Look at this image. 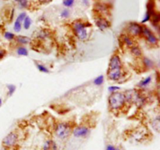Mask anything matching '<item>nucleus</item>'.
<instances>
[{
    "instance_id": "obj_34",
    "label": "nucleus",
    "mask_w": 160,
    "mask_h": 150,
    "mask_svg": "<svg viewBox=\"0 0 160 150\" xmlns=\"http://www.w3.org/2000/svg\"><path fill=\"white\" fill-rule=\"evenodd\" d=\"M97 9L99 11H102V12H105V11L107 9V8L104 6V5H98L97 6Z\"/></svg>"
},
{
    "instance_id": "obj_37",
    "label": "nucleus",
    "mask_w": 160,
    "mask_h": 150,
    "mask_svg": "<svg viewBox=\"0 0 160 150\" xmlns=\"http://www.w3.org/2000/svg\"><path fill=\"white\" fill-rule=\"evenodd\" d=\"M40 1L42 2H49L52 0H40Z\"/></svg>"
},
{
    "instance_id": "obj_31",
    "label": "nucleus",
    "mask_w": 160,
    "mask_h": 150,
    "mask_svg": "<svg viewBox=\"0 0 160 150\" xmlns=\"http://www.w3.org/2000/svg\"><path fill=\"white\" fill-rule=\"evenodd\" d=\"M25 17H26V12H21V13L17 17V20H18L20 23H22V22L23 21V20H24Z\"/></svg>"
},
{
    "instance_id": "obj_24",
    "label": "nucleus",
    "mask_w": 160,
    "mask_h": 150,
    "mask_svg": "<svg viewBox=\"0 0 160 150\" xmlns=\"http://www.w3.org/2000/svg\"><path fill=\"white\" fill-rule=\"evenodd\" d=\"M48 36V32L45 30H42L40 32L38 33V37L40 38H46Z\"/></svg>"
},
{
    "instance_id": "obj_5",
    "label": "nucleus",
    "mask_w": 160,
    "mask_h": 150,
    "mask_svg": "<svg viewBox=\"0 0 160 150\" xmlns=\"http://www.w3.org/2000/svg\"><path fill=\"white\" fill-rule=\"evenodd\" d=\"M17 134L14 132H11L8 134L2 140V145L6 148H12L15 146L17 142Z\"/></svg>"
},
{
    "instance_id": "obj_25",
    "label": "nucleus",
    "mask_w": 160,
    "mask_h": 150,
    "mask_svg": "<svg viewBox=\"0 0 160 150\" xmlns=\"http://www.w3.org/2000/svg\"><path fill=\"white\" fill-rule=\"evenodd\" d=\"M159 126H160V123H159V117H157L156 119L154 120V123H153V128L156 130L157 131H159Z\"/></svg>"
},
{
    "instance_id": "obj_38",
    "label": "nucleus",
    "mask_w": 160,
    "mask_h": 150,
    "mask_svg": "<svg viewBox=\"0 0 160 150\" xmlns=\"http://www.w3.org/2000/svg\"><path fill=\"white\" fill-rule=\"evenodd\" d=\"M1 105H2V99L0 98V106H1Z\"/></svg>"
},
{
    "instance_id": "obj_7",
    "label": "nucleus",
    "mask_w": 160,
    "mask_h": 150,
    "mask_svg": "<svg viewBox=\"0 0 160 150\" xmlns=\"http://www.w3.org/2000/svg\"><path fill=\"white\" fill-rule=\"evenodd\" d=\"M107 75L109 79L111 81H119L123 77L122 68L120 69H109L107 72Z\"/></svg>"
},
{
    "instance_id": "obj_8",
    "label": "nucleus",
    "mask_w": 160,
    "mask_h": 150,
    "mask_svg": "<svg viewBox=\"0 0 160 150\" xmlns=\"http://www.w3.org/2000/svg\"><path fill=\"white\" fill-rule=\"evenodd\" d=\"M142 26L138 23H131L128 25V32L133 36H138L142 34Z\"/></svg>"
},
{
    "instance_id": "obj_30",
    "label": "nucleus",
    "mask_w": 160,
    "mask_h": 150,
    "mask_svg": "<svg viewBox=\"0 0 160 150\" xmlns=\"http://www.w3.org/2000/svg\"><path fill=\"white\" fill-rule=\"evenodd\" d=\"M151 17H152V13L150 12H148V11H147L145 18H144L143 20H142V23H145V22L148 21V20L151 19Z\"/></svg>"
},
{
    "instance_id": "obj_14",
    "label": "nucleus",
    "mask_w": 160,
    "mask_h": 150,
    "mask_svg": "<svg viewBox=\"0 0 160 150\" xmlns=\"http://www.w3.org/2000/svg\"><path fill=\"white\" fill-rule=\"evenodd\" d=\"M131 52L134 56H137V57H139V56H142V50L140 49V48L138 46H135V45H133L131 46Z\"/></svg>"
},
{
    "instance_id": "obj_32",
    "label": "nucleus",
    "mask_w": 160,
    "mask_h": 150,
    "mask_svg": "<svg viewBox=\"0 0 160 150\" xmlns=\"http://www.w3.org/2000/svg\"><path fill=\"white\" fill-rule=\"evenodd\" d=\"M120 88L118 87V86H110L109 87V91L111 92H117L118 90H120Z\"/></svg>"
},
{
    "instance_id": "obj_27",
    "label": "nucleus",
    "mask_w": 160,
    "mask_h": 150,
    "mask_svg": "<svg viewBox=\"0 0 160 150\" xmlns=\"http://www.w3.org/2000/svg\"><path fill=\"white\" fill-rule=\"evenodd\" d=\"M62 3L66 7H70L74 3V0H62Z\"/></svg>"
},
{
    "instance_id": "obj_17",
    "label": "nucleus",
    "mask_w": 160,
    "mask_h": 150,
    "mask_svg": "<svg viewBox=\"0 0 160 150\" xmlns=\"http://www.w3.org/2000/svg\"><path fill=\"white\" fill-rule=\"evenodd\" d=\"M123 42H124L125 45H127L128 46L131 47L134 45V42H133V41L131 40V38L129 37V36L123 35Z\"/></svg>"
},
{
    "instance_id": "obj_4",
    "label": "nucleus",
    "mask_w": 160,
    "mask_h": 150,
    "mask_svg": "<svg viewBox=\"0 0 160 150\" xmlns=\"http://www.w3.org/2000/svg\"><path fill=\"white\" fill-rule=\"evenodd\" d=\"M55 132L58 138L64 139L70 134V126L67 123H59L56 125Z\"/></svg>"
},
{
    "instance_id": "obj_9",
    "label": "nucleus",
    "mask_w": 160,
    "mask_h": 150,
    "mask_svg": "<svg viewBox=\"0 0 160 150\" xmlns=\"http://www.w3.org/2000/svg\"><path fill=\"white\" fill-rule=\"evenodd\" d=\"M95 24L98 27V29L101 30V31H105L107 28H109L110 24H109V22L106 19L103 18V17H98L95 19Z\"/></svg>"
},
{
    "instance_id": "obj_22",
    "label": "nucleus",
    "mask_w": 160,
    "mask_h": 150,
    "mask_svg": "<svg viewBox=\"0 0 160 150\" xmlns=\"http://www.w3.org/2000/svg\"><path fill=\"white\" fill-rule=\"evenodd\" d=\"M21 23L18 20H16L15 23H14V27H13V29L16 32H20L21 31Z\"/></svg>"
},
{
    "instance_id": "obj_39",
    "label": "nucleus",
    "mask_w": 160,
    "mask_h": 150,
    "mask_svg": "<svg viewBox=\"0 0 160 150\" xmlns=\"http://www.w3.org/2000/svg\"><path fill=\"white\" fill-rule=\"evenodd\" d=\"M117 150H120V149H119V148H117Z\"/></svg>"
},
{
    "instance_id": "obj_2",
    "label": "nucleus",
    "mask_w": 160,
    "mask_h": 150,
    "mask_svg": "<svg viewBox=\"0 0 160 150\" xmlns=\"http://www.w3.org/2000/svg\"><path fill=\"white\" fill-rule=\"evenodd\" d=\"M125 99L128 102H133L138 106H142L145 103V98L135 89L128 90L124 94Z\"/></svg>"
},
{
    "instance_id": "obj_18",
    "label": "nucleus",
    "mask_w": 160,
    "mask_h": 150,
    "mask_svg": "<svg viewBox=\"0 0 160 150\" xmlns=\"http://www.w3.org/2000/svg\"><path fill=\"white\" fill-rule=\"evenodd\" d=\"M23 28H24V29L28 30L29 29L30 27H31V18H30L29 17H27L24 18V20H23Z\"/></svg>"
},
{
    "instance_id": "obj_12",
    "label": "nucleus",
    "mask_w": 160,
    "mask_h": 150,
    "mask_svg": "<svg viewBox=\"0 0 160 150\" xmlns=\"http://www.w3.org/2000/svg\"><path fill=\"white\" fill-rule=\"evenodd\" d=\"M43 150H57V147L53 141L48 140L44 145Z\"/></svg>"
},
{
    "instance_id": "obj_11",
    "label": "nucleus",
    "mask_w": 160,
    "mask_h": 150,
    "mask_svg": "<svg viewBox=\"0 0 160 150\" xmlns=\"http://www.w3.org/2000/svg\"><path fill=\"white\" fill-rule=\"evenodd\" d=\"M89 129L85 126H80L77 127L73 131V134L77 138L85 137L88 134Z\"/></svg>"
},
{
    "instance_id": "obj_6",
    "label": "nucleus",
    "mask_w": 160,
    "mask_h": 150,
    "mask_svg": "<svg viewBox=\"0 0 160 150\" xmlns=\"http://www.w3.org/2000/svg\"><path fill=\"white\" fill-rule=\"evenodd\" d=\"M142 34L146 38V40L148 41L150 44H152V45H157L158 44L159 40H158L157 37H156V36L155 35L154 33L152 32L147 27L142 26Z\"/></svg>"
},
{
    "instance_id": "obj_1",
    "label": "nucleus",
    "mask_w": 160,
    "mask_h": 150,
    "mask_svg": "<svg viewBox=\"0 0 160 150\" xmlns=\"http://www.w3.org/2000/svg\"><path fill=\"white\" fill-rule=\"evenodd\" d=\"M126 102L124 94L121 92H112L109 98V107L112 110H119L124 106Z\"/></svg>"
},
{
    "instance_id": "obj_15",
    "label": "nucleus",
    "mask_w": 160,
    "mask_h": 150,
    "mask_svg": "<svg viewBox=\"0 0 160 150\" xmlns=\"http://www.w3.org/2000/svg\"><path fill=\"white\" fill-rule=\"evenodd\" d=\"M151 81H152V77L149 76V77H148V78H145V79L142 80V81H140V83L138 84V86L139 87H142V88L146 87V86H148V84L151 83Z\"/></svg>"
},
{
    "instance_id": "obj_23",
    "label": "nucleus",
    "mask_w": 160,
    "mask_h": 150,
    "mask_svg": "<svg viewBox=\"0 0 160 150\" xmlns=\"http://www.w3.org/2000/svg\"><path fill=\"white\" fill-rule=\"evenodd\" d=\"M7 88H8V95H9V96H11V95L15 92L16 86L13 85V84H9V85H7Z\"/></svg>"
},
{
    "instance_id": "obj_19",
    "label": "nucleus",
    "mask_w": 160,
    "mask_h": 150,
    "mask_svg": "<svg viewBox=\"0 0 160 150\" xmlns=\"http://www.w3.org/2000/svg\"><path fill=\"white\" fill-rule=\"evenodd\" d=\"M103 81H104V77H103V75H100V76L97 77L96 78H95V80H94V84H95V85H101V84H102Z\"/></svg>"
},
{
    "instance_id": "obj_35",
    "label": "nucleus",
    "mask_w": 160,
    "mask_h": 150,
    "mask_svg": "<svg viewBox=\"0 0 160 150\" xmlns=\"http://www.w3.org/2000/svg\"><path fill=\"white\" fill-rule=\"evenodd\" d=\"M106 150H117V148H116V147H114L113 145H107V147H106Z\"/></svg>"
},
{
    "instance_id": "obj_28",
    "label": "nucleus",
    "mask_w": 160,
    "mask_h": 150,
    "mask_svg": "<svg viewBox=\"0 0 160 150\" xmlns=\"http://www.w3.org/2000/svg\"><path fill=\"white\" fill-rule=\"evenodd\" d=\"M4 37L5 38H6L7 40H12V39L15 38V35L11 32H6L4 34Z\"/></svg>"
},
{
    "instance_id": "obj_21",
    "label": "nucleus",
    "mask_w": 160,
    "mask_h": 150,
    "mask_svg": "<svg viewBox=\"0 0 160 150\" xmlns=\"http://www.w3.org/2000/svg\"><path fill=\"white\" fill-rule=\"evenodd\" d=\"M143 62L144 64H145L148 68H150V67H152L153 66V62L149 59V58L145 57L143 59Z\"/></svg>"
},
{
    "instance_id": "obj_10",
    "label": "nucleus",
    "mask_w": 160,
    "mask_h": 150,
    "mask_svg": "<svg viewBox=\"0 0 160 150\" xmlns=\"http://www.w3.org/2000/svg\"><path fill=\"white\" fill-rule=\"evenodd\" d=\"M122 68V62L118 55H113L111 57L109 64V69H120Z\"/></svg>"
},
{
    "instance_id": "obj_26",
    "label": "nucleus",
    "mask_w": 160,
    "mask_h": 150,
    "mask_svg": "<svg viewBox=\"0 0 160 150\" xmlns=\"http://www.w3.org/2000/svg\"><path fill=\"white\" fill-rule=\"evenodd\" d=\"M15 1L17 2L20 7L22 8H26L28 5V0H15Z\"/></svg>"
},
{
    "instance_id": "obj_13",
    "label": "nucleus",
    "mask_w": 160,
    "mask_h": 150,
    "mask_svg": "<svg viewBox=\"0 0 160 150\" xmlns=\"http://www.w3.org/2000/svg\"><path fill=\"white\" fill-rule=\"evenodd\" d=\"M16 39H17V42H19L21 45H26V44H28L31 42V38H29L28 37H26V36L19 35L17 36Z\"/></svg>"
},
{
    "instance_id": "obj_20",
    "label": "nucleus",
    "mask_w": 160,
    "mask_h": 150,
    "mask_svg": "<svg viewBox=\"0 0 160 150\" xmlns=\"http://www.w3.org/2000/svg\"><path fill=\"white\" fill-rule=\"evenodd\" d=\"M36 66H37L38 70H40L41 72H43V73H49V70L47 67H45V66L42 65V64L40 63H36Z\"/></svg>"
},
{
    "instance_id": "obj_36",
    "label": "nucleus",
    "mask_w": 160,
    "mask_h": 150,
    "mask_svg": "<svg viewBox=\"0 0 160 150\" xmlns=\"http://www.w3.org/2000/svg\"><path fill=\"white\" fill-rule=\"evenodd\" d=\"M5 54H6V51L3 49H0V59L5 56Z\"/></svg>"
},
{
    "instance_id": "obj_29",
    "label": "nucleus",
    "mask_w": 160,
    "mask_h": 150,
    "mask_svg": "<svg viewBox=\"0 0 160 150\" xmlns=\"http://www.w3.org/2000/svg\"><path fill=\"white\" fill-rule=\"evenodd\" d=\"M60 15H61V17H62V18H67V17L70 16V12H69L68 9H65L61 12Z\"/></svg>"
},
{
    "instance_id": "obj_16",
    "label": "nucleus",
    "mask_w": 160,
    "mask_h": 150,
    "mask_svg": "<svg viewBox=\"0 0 160 150\" xmlns=\"http://www.w3.org/2000/svg\"><path fill=\"white\" fill-rule=\"evenodd\" d=\"M17 52L19 56H27L28 55V51L25 47L20 46L17 48Z\"/></svg>"
},
{
    "instance_id": "obj_3",
    "label": "nucleus",
    "mask_w": 160,
    "mask_h": 150,
    "mask_svg": "<svg viewBox=\"0 0 160 150\" xmlns=\"http://www.w3.org/2000/svg\"><path fill=\"white\" fill-rule=\"evenodd\" d=\"M73 28L75 34L80 40L85 41L88 38V31L84 23L77 20L73 23Z\"/></svg>"
},
{
    "instance_id": "obj_33",
    "label": "nucleus",
    "mask_w": 160,
    "mask_h": 150,
    "mask_svg": "<svg viewBox=\"0 0 160 150\" xmlns=\"http://www.w3.org/2000/svg\"><path fill=\"white\" fill-rule=\"evenodd\" d=\"M159 21V14H154L153 16V22H154V24L155 23H158Z\"/></svg>"
}]
</instances>
